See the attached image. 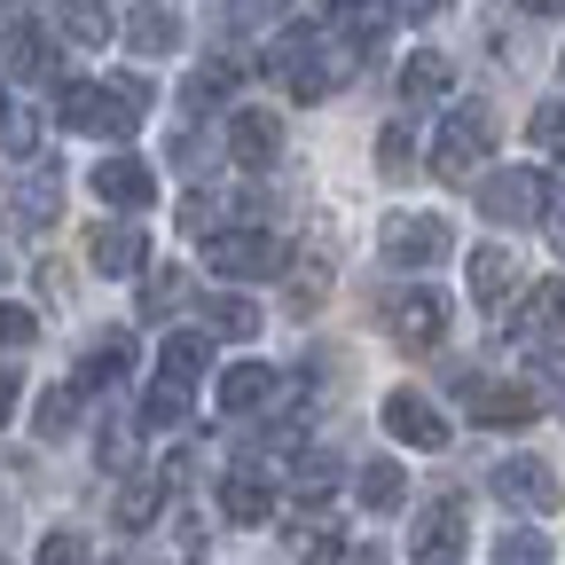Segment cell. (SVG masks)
Wrapping results in <instances>:
<instances>
[{
  "label": "cell",
  "instance_id": "cell-20",
  "mask_svg": "<svg viewBox=\"0 0 565 565\" xmlns=\"http://www.w3.org/2000/svg\"><path fill=\"white\" fill-rule=\"evenodd\" d=\"M236 87H244V63H236V55H204V63L189 71L181 103H189V110H212V103H221V95H236Z\"/></svg>",
  "mask_w": 565,
  "mask_h": 565
},
{
  "label": "cell",
  "instance_id": "cell-16",
  "mask_svg": "<svg viewBox=\"0 0 565 565\" xmlns=\"http://www.w3.org/2000/svg\"><path fill=\"white\" fill-rule=\"evenodd\" d=\"M0 63H9L17 79H47V71H55V24L17 17V24H9V40H0Z\"/></svg>",
  "mask_w": 565,
  "mask_h": 565
},
{
  "label": "cell",
  "instance_id": "cell-8",
  "mask_svg": "<svg viewBox=\"0 0 565 565\" xmlns=\"http://www.w3.org/2000/svg\"><path fill=\"white\" fill-rule=\"evenodd\" d=\"M330 275H338V236H330V228H307V236H299V252H291V307H299V315H315V307H322Z\"/></svg>",
  "mask_w": 565,
  "mask_h": 565
},
{
  "label": "cell",
  "instance_id": "cell-45",
  "mask_svg": "<svg viewBox=\"0 0 565 565\" xmlns=\"http://www.w3.org/2000/svg\"><path fill=\"white\" fill-rule=\"evenodd\" d=\"M550 236H557V252H565V221H557V228H550Z\"/></svg>",
  "mask_w": 565,
  "mask_h": 565
},
{
  "label": "cell",
  "instance_id": "cell-24",
  "mask_svg": "<svg viewBox=\"0 0 565 565\" xmlns=\"http://www.w3.org/2000/svg\"><path fill=\"white\" fill-rule=\"evenodd\" d=\"M118 377H126V330H110V338L87 345V362H79V377H71V393H95V385H118Z\"/></svg>",
  "mask_w": 565,
  "mask_h": 565
},
{
  "label": "cell",
  "instance_id": "cell-38",
  "mask_svg": "<svg viewBox=\"0 0 565 565\" xmlns=\"http://www.w3.org/2000/svg\"><path fill=\"white\" fill-rule=\"evenodd\" d=\"M40 565H87V534H71V526L40 534Z\"/></svg>",
  "mask_w": 565,
  "mask_h": 565
},
{
  "label": "cell",
  "instance_id": "cell-34",
  "mask_svg": "<svg viewBox=\"0 0 565 565\" xmlns=\"http://www.w3.org/2000/svg\"><path fill=\"white\" fill-rule=\"evenodd\" d=\"M71 408H79V393H71V385H55V393H40V440H63L71 433Z\"/></svg>",
  "mask_w": 565,
  "mask_h": 565
},
{
  "label": "cell",
  "instance_id": "cell-28",
  "mask_svg": "<svg viewBox=\"0 0 565 565\" xmlns=\"http://www.w3.org/2000/svg\"><path fill=\"white\" fill-rule=\"evenodd\" d=\"M181 416H189V385L158 377V385H150V401H141V424H150V433H173Z\"/></svg>",
  "mask_w": 565,
  "mask_h": 565
},
{
  "label": "cell",
  "instance_id": "cell-44",
  "mask_svg": "<svg viewBox=\"0 0 565 565\" xmlns=\"http://www.w3.org/2000/svg\"><path fill=\"white\" fill-rule=\"evenodd\" d=\"M353 565H385V550H353Z\"/></svg>",
  "mask_w": 565,
  "mask_h": 565
},
{
  "label": "cell",
  "instance_id": "cell-47",
  "mask_svg": "<svg viewBox=\"0 0 565 565\" xmlns=\"http://www.w3.org/2000/svg\"><path fill=\"white\" fill-rule=\"evenodd\" d=\"M0 110H9V103H0Z\"/></svg>",
  "mask_w": 565,
  "mask_h": 565
},
{
  "label": "cell",
  "instance_id": "cell-35",
  "mask_svg": "<svg viewBox=\"0 0 565 565\" xmlns=\"http://www.w3.org/2000/svg\"><path fill=\"white\" fill-rule=\"evenodd\" d=\"M204 315H212V330H221V338H252V330H259V315H252V299H228V291H221V299H212Z\"/></svg>",
  "mask_w": 565,
  "mask_h": 565
},
{
  "label": "cell",
  "instance_id": "cell-23",
  "mask_svg": "<svg viewBox=\"0 0 565 565\" xmlns=\"http://www.w3.org/2000/svg\"><path fill=\"white\" fill-rule=\"evenodd\" d=\"M353 494H362V511H401V503H408V479H401V463H393V456H377V463H362Z\"/></svg>",
  "mask_w": 565,
  "mask_h": 565
},
{
  "label": "cell",
  "instance_id": "cell-37",
  "mask_svg": "<svg viewBox=\"0 0 565 565\" xmlns=\"http://www.w3.org/2000/svg\"><path fill=\"white\" fill-rule=\"evenodd\" d=\"M173 299H181V267H158V275H150V291H141V315L166 322V315H173Z\"/></svg>",
  "mask_w": 565,
  "mask_h": 565
},
{
  "label": "cell",
  "instance_id": "cell-39",
  "mask_svg": "<svg viewBox=\"0 0 565 565\" xmlns=\"http://www.w3.org/2000/svg\"><path fill=\"white\" fill-rule=\"evenodd\" d=\"M534 150L565 158V103H542V110H534Z\"/></svg>",
  "mask_w": 565,
  "mask_h": 565
},
{
  "label": "cell",
  "instance_id": "cell-19",
  "mask_svg": "<svg viewBox=\"0 0 565 565\" xmlns=\"http://www.w3.org/2000/svg\"><path fill=\"white\" fill-rule=\"evenodd\" d=\"M55 212H63V181H55V166L40 158V166L17 181V221H24V228H55Z\"/></svg>",
  "mask_w": 565,
  "mask_h": 565
},
{
  "label": "cell",
  "instance_id": "cell-11",
  "mask_svg": "<svg viewBox=\"0 0 565 565\" xmlns=\"http://www.w3.org/2000/svg\"><path fill=\"white\" fill-rule=\"evenodd\" d=\"M228 158L252 166V173L282 166V118H275V110H236V118H228Z\"/></svg>",
  "mask_w": 565,
  "mask_h": 565
},
{
  "label": "cell",
  "instance_id": "cell-22",
  "mask_svg": "<svg viewBox=\"0 0 565 565\" xmlns=\"http://www.w3.org/2000/svg\"><path fill=\"white\" fill-rule=\"evenodd\" d=\"M448 87H456V63H448V55L424 47V55H408V63H401V95H408V103H440Z\"/></svg>",
  "mask_w": 565,
  "mask_h": 565
},
{
  "label": "cell",
  "instance_id": "cell-4",
  "mask_svg": "<svg viewBox=\"0 0 565 565\" xmlns=\"http://www.w3.org/2000/svg\"><path fill=\"white\" fill-rule=\"evenodd\" d=\"M487 150H494V118L463 103V110H448V126H440V141H433V173H440V181H471Z\"/></svg>",
  "mask_w": 565,
  "mask_h": 565
},
{
  "label": "cell",
  "instance_id": "cell-12",
  "mask_svg": "<svg viewBox=\"0 0 565 565\" xmlns=\"http://www.w3.org/2000/svg\"><path fill=\"white\" fill-rule=\"evenodd\" d=\"M463 275H471V299H479L487 315L519 299V252H503V244H479V252L463 259Z\"/></svg>",
  "mask_w": 565,
  "mask_h": 565
},
{
  "label": "cell",
  "instance_id": "cell-14",
  "mask_svg": "<svg viewBox=\"0 0 565 565\" xmlns=\"http://www.w3.org/2000/svg\"><path fill=\"white\" fill-rule=\"evenodd\" d=\"M511 330H519L526 345H557V338H565V282H557V275L534 282V291L511 307Z\"/></svg>",
  "mask_w": 565,
  "mask_h": 565
},
{
  "label": "cell",
  "instance_id": "cell-7",
  "mask_svg": "<svg viewBox=\"0 0 565 565\" xmlns=\"http://www.w3.org/2000/svg\"><path fill=\"white\" fill-rule=\"evenodd\" d=\"M494 494H503L511 511H557L565 503V487L542 456H511V463H494Z\"/></svg>",
  "mask_w": 565,
  "mask_h": 565
},
{
  "label": "cell",
  "instance_id": "cell-33",
  "mask_svg": "<svg viewBox=\"0 0 565 565\" xmlns=\"http://www.w3.org/2000/svg\"><path fill=\"white\" fill-rule=\"evenodd\" d=\"M526 370H534V385H542V401L565 416V353L557 345H542V353H526Z\"/></svg>",
  "mask_w": 565,
  "mask_h": 565
},
{
  "label": "cell",
  "instance_id": "cell-30",
  "mask_svg": "<svg viewBox=\"0 0 565 565\" xmlns=\"http://www.w3.org/2000/svg\"><path fill=\"white\" fill-rule=\"evenodd\" d=\"M0 141H9L17 158L40 166V118H32V103H9V110H0Z\"/></svg>",
  "mask_w": 565,
  "mask_h": 565
},
{
  "label": "cell",
  "instance_id": "cell-10",
  "mask_svg": "<svg viewBox=\"0 0 565 565\" xmlns=\"http://www.w3.org/2000/svg\"><path fill=\"white\" fill-rule=\"evenodd\" d=\"M408 550H416V565H463V503H424Z\"/></svg>",
  "mask_w": 565,
  "mask_h": 565
},
{
  "label": "cell",
  "instance_id": "cell-46",
  "mask_svg": "<svg viewBox=\"0 0 565 565\" xmlns=\"http://www.w3.org/2000/svg\"><path fill=\"white\" fill-rule=\"evenodd\" d=\"M0 275H9V252H0Z\"/></svg>",
  "mask_w": 565,
  "mask_h": 565
},
{
  "label": "cell",
  "instance_id": "cell-1",
  "mask_svg": "<svg viewBox=\"0 0 565 565\" xmlns=\"http://www.w3.org/2000/svg\"><path fill=\"white\" fill-rule=\"evenodd\" d=\"M141 110H150V87L141 79H71L63 87V126L87 134V141H126L141 126Z\"/></svg>",
  "mask_w": 565,
  "mask_h": 565
},
{
  "label": "cell",
  "instance_id": "cell-41",
  "mask_svg": "<svg viewBox=\"0 0 565 565\" xmlns=\"http://www.w3.org/2000/svg\"><path fill=\"white\" fill-rule=\"evenodd\" d=\"M40 338V315L32 307H9V299H0V345H32Z\"/></svg>",
  "mask_w": 565,
  "mask_h": 565
},
{
  "label": "cell",
  "instance_id": "cell-5",
  "mask_svg": "<svg viewBox=\"0 0 565 565\" xmlns=\"http://www.w3.org/2000/svg\"><path fill=\"white\" fill-rule=\"evenodd\" d=\"M448 252H456V236H448L440 212H401V221H385V259L393 267H440Z\"/></svg>",
  "mask_w": 565,
  "mask_h": 565
},
{
  "label": "cell",
  "instance_id": "cell-40",
  "mask_svg": "<svg viewBox=\"0 0 565 565\" xmlns=\"http://www.w3.org/2000/svg\"><path fill=\"white\" fill-rule=\"evenodd\" d=\"M212 221H221V196H204V189H196V196H181V228H189V236H204V244H212Z\"/></svg>",
  "mask_w": 565,
  "mask_h": 565
},
{
  "label": "cell",
  "instance_id": "cell-27",
  "mask_svg": "<svg viewBox=\"0 0 565 565\" xmlns=\"http://www.w3.org/2000/svg\"><path fill=\"white\" fill-rule=\"evenodd\" d=\"M204 362H212V338H196V330H173V338H166V370H158V377H173V385H196V377H204Z\"/></svg>",
  "mask_w": 565,
  "mask_h": 565
},
{
  "label": "cell",
  "instance_id": "cell-26",
  "mask_svg": "<svg viewBox=\"0 0 565 565\" xmlns=\"http://www.w3.org/2000/svg\"><path fill=\"white\" fill-rule=\"evenodd\" d=\"M166 487H173L166 471L126 479V487H118V526H150V519H158V503H166Z\"/></svg>",
  "mask_w": 565,
  "mask_h": 565
},
{
  "label": "cell",
  "instance_id": "cell-6",
  "mask_svg": "<svg viewBox=\"0 0 565 565\" xmlns=\"http://www.w3.org/2000/svg\"><path fill=\"white\" fill-rule=\"evenodd\" d=\"M385 433L433 456V448H448V416H440L433 401H424L416 385H393V393H385Z\"/></svg>",
  "mask_w": 565,
  "mask_h": 565
},
{
  "label": "cell",
  "instance_id": "cell-42",
  "mask_svg": "<svg viewBox=\"0 0 565 565\" xmlns=\"http://www.w3.org/2000/svg\"><path fill=\"white\" fill-rule=\"evenodd\" d=\"M330 456H315V463H299V494H307V503H322V494H330Z\"/></svg>",
  "mask_w": 565,
  "mask_h": 565
},
{
  "label": "cell",
  "instance_id": "cell-36",
  "mask_svg": "<svg viewBox=\"0 0 565 565\" xmlns=\"http://www.w3.org/2000/svg\"><path fill=\"white\" fill-rule=\"evenodd\" d=\"M494 565H550V542L526 534V526H511L503 542H494Z\"/></svg>",
  "mask_w": 565,
  "mask_h": 565
},
{
  "label": "cell",
  "instance_id": "cell-2",
  "mask_svg": "<svg viewBox=\"0 0 565 565\" xmlns=\"http://www.w3.org/2000/svg\"><path fill=\"white\" fill-rule=\"evenodd\" d=\"M542 204H550V173H542V166H494V173L479 181V212H487L494 228L542 221Z\"/></svg>",
  "mask_w": 565,
  "mask_h": 565
},
{
  "label": "cell",
  "instance_id": "cell-17",
  "mask_svg": "<svg viewBox=\"0 0 565 565\" xmlns=\"http://www.w3.org/2000/svg\"><path fill=\"white\" fill-rule=\"evenodd\" d=\"M221 519H228V526H267V519H275V487H267L259 471H228V479H221Z\"/></svg>",
  "mask_w": 565,
  "mask_h": 565
},
{
  "label": "cell",
  "instance_id": "cell-13",
  "mask_svg": "<svg viewBox=\"0 0 565 565\" xmlns=\"http://www.w3.org/2000/svg\"><path fill=\"white\" fill-rule=\"evenodd\" d=\"M87 181H95V196H103V204H118V212H141V204H158V173L141 166V158H103Z\"/></svg>",
  "mask_w": 565,
  "mask_h": 565
},
{
  "label": "cell",
  "instance_id": "cell-29",
  "mask_svg": "<svg viewBox=\"0 0 565 565\" xmlns=\"http://www.w3.org/2000/svg\"><path fill=\"white\" fill-rule=\"evenodd\" d=\"M95 456H103V471H118V479H141V471H134V424H126V416H110V424H103Z\"/></svg>",
  "mask_w": 565,
  "mask_h": 565
},
{
  "label": "cell",
  "instance_id": "cell-18",
  "mask_svg": "<svg viewBox=\"0 0 565 565\" xmlns=\"http://www.w3.org/2000/svg\"><path fill=\"white\" fill-rule=\"evenodd\" d=\"M275 370H259V362H236V370H221V416H252V408H267L275 401Z\"/></svg>",
  "mask_w": 565,
  "mask_h": 565
},
{
  "label": "cell",
  "instance_id": "cell-15",
  "mask_svg": "<svg viewBox=\"0 0 565 565\" xmlns=\"http://www.w3.org/2000/svg\"><path fill=\"white\" fill-rule=\"evenodd\" d=\"M471 416L487 424V433H519V424H534V393L526 385H494V377H471Z\"/></svg>",
  "mask_w": 565,
  "mask_h": 565
},
{
  "label": "cell",
  "instance_id": "cell-32",
  "mask_svg": "<svg viewBox=\"0 0 565 565\" xmlns=\"http://www.w3.org/2000/svg\"><path fill=\"white\" fill-rule=\"evenodd\" d=\"M377 173H393V181L416 173V126H385L377 134Z\"/></svg>",
  "mask_w": 565,
  "mask_h": 565
},
{
  "label": "cell",
  "instance_id": "cell-3",
  "mask_svg": "<svg viewBox=\"0 0 565 565\" xmlns=\"http://www.w3.org/2000/svg\"><path fill=\"white\" fill-rule=\"evenodd\" d=\"M204 267L221 275V282H259V275H282V267H291V252H282L267 228H228V236L204 244Z\"/></svg>",
  "mask_w": 565,
  "mask_h": 565
},
{
  "label": "cell",
  "instance_id": "cell-31",
  "mask_svg": "<svg viewBox=\"0 0 565 565\" xmlns=\"http://www.w3.org/2000/svg\"><path fill=\"white\" fill-rule=\"evenodd\" d=\"M291 542H299V565H338V526L330 519H299Z\"/></svg>",
  "mask_w": 565,
  "mask_h": 565
},
{
  "label": "cell",
  "instance_id": "cell-9",
  "mask_svg": "<svg viewBox=\"0 0 565 565\" xmlns=\"http://www.w3.org/2000/svg\"><path fill=\"white\" fill-rule=\"evenodd\" d=\"M385 330H393L401 345H440V330H448V299H440V291H424V282H416V291H393V299H385Z\"/></svg>",
  "mask_w": 565,
  "mask_h": 565
},
{
  "label": "cell",
  "instance_id": "cell-43",
  "mask_svg": "<svg viewBox=\"0 0 565 565\" xmlns=\"http://www.w3.org/2000/svg\"><path fill=\"white\" fill-rule=\"evenodd\" d=\"M17 385H24V377H17L9 362H0V424H9V416H17Z\"/></svg>",
  "mask_w": 565,
  "mask_h": 565
},
{
  "label": "cell",
  "instance_id": "cell-25",
  "mask_svg": "<svg viewBox=\"0 0 565 565\" xmlns=\"http://www.w3.org/2000/svg\"><path fill=\"white\" fill-rule=\"evenodd\" d=\"M126 32L141 55H173L181 47V9H126Z\"/></svg>",
  "mask_w": 565,
  "mask_h": 565
},
{
  "label": "cell",
  "instance_id": "cell-21",
  "mask_svg": "<svg viewBox=\"0 0 565 565\" xmlns=\"http://www.w3.org/2000/svg\"><path fill=\"white\" fill-rule=\"evenodd\" d=\"M87 259H95L103 275H134L141 259H150V244H141V228H95V236H87Z\"/></svg>",
  "mask_w": 565,
  "mask_h": 565
}]
</instances>
